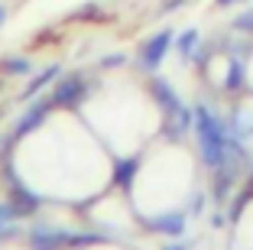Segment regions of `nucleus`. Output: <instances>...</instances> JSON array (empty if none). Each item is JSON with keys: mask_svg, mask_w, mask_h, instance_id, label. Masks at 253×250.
<instances>
[{"mask_svg": "<svg viewBox=\"0 0 253 250\" xmlns=\"http://www.w3.org/2000/svg\"><path fill=\"white\" fill-rule=\"evenodd\" d=\"M0 72H3V75H30L33 72V62L23 59V55H10V59L0 62Z\"/></svg>", "mask_w": 253, "mask_h": 250, "instance_id": "nucleus-4", "label": "nucleus"}, {"mask_svg": "<svg viewBox=\"0 0 253 250\" xmlns=\"http://www.w3.org/2000/svg\"><path fill=\"white\" fill-rule=\"evenodd\" d=\"M169 46H172V33H159V36L149 39V43L143 46V52H140L143 68H159V65H163V59H166V52H169Z\"/></svg>", "mask_w": 253, "mask_h": 250, "instance_id": "nucleus-2", "label": "nucleus"}, {"mask_svg": "<svg viewBox=\"0 0 253 250\" xmlns=\"http://www.w3.org/2000/svg\"><path fill=\"white\" fill-rule=\"evenodd\" d=\"M166 250H185V244H172V247H166Z\"/></svg>", "mask_w": 253, "mask_h": 250, "instance_id": "nucleus-10", "label": "nucleus"}, {"mask_svg": "<svg viewBox=\"0 0 253 250\" xmlns=\"http://www.w3.org/2000/svg\"><path fill=\"white\" fill-rule=\"evenodd\" d=\"M231 3H237V0H217V7H231Z\"/></svg>", "mask_w": 253, "mask_h": 250, "instance_id": "nucleus-9", "label": "nucleus"}, {"mask_svg": "<svg viewBox=\"0 0 253 250\" xmlns=\"http://www.w3.org/2000/svg\"><path fill=\"white\" fill-rule=\"evenodd\" d=\"M3 23H7V7L0 3V26H3Z\"/></svg>", "mask_w": 253, "mask_h": 250, "instance_id": "nucleus-8", "label": "nucleus"}, {"mask_svg": "<svg viewBox=\"0 0 253 250\" xmlns=\"http://www.w3.org/2000/svg\"><path fill=\"white\" fill-rule=\"evenodd\" d=\"M195 124H198V137H201V150H205V162L208 166H221L224 153H227V137H224L217 117L208 107H198L195 114Z\"/></svg>", "mask_w": 253, "mask_h": 250, "instance_id": "nucleus-1", "label": "nucleus"}, {"mask_svg": "<svg viewBox=\"0 0 253 250\" xmlns=\"http://www.w3.org/2000/svg\"><path fill=\"white\" fill-rule=\"evenodd\" d=\"M82 95H84V81L82 78H68V81H62L59 88H55L52 107H72L75 101H82Z\"/></svg>", "mask_w": 253, "mask_h": 250, "instance_id": "nucleus-3", "label": "nucleus"}, {"mask_svg": "<svg viewBox=\"0 0 253 250\" xmlns=\"http://www.w3.org/2000/svg\"><path fill=\"white\" fill-rule=\"evenodd\" d=\"M234 30H240V33H253V10H250V13H244L237 23H234Z\"/></svg>", "mask_w": 253, "mask_h": 250, "instance_id": "nucleus-7", "label": "nucleus"}, {"mask_svg": "<svg viewBox=\"0 0 253 250\" xmlns=\"http://www.w3.org/2000/svg\"><path fill=\"white\" fill-rule=\"evenodd\" d=\"M198 43H201V39H198V33H195V30H188L185 36L179 39V52H182V59H195V49H198Z\"/></svg>", "mask_w": 253, "mask_h": 250, "instance_id": "nucleus-6", "label": "nucleus"}, {"mask_svg": "<svg viewBox=\"0 0 253 250\" xmlns=\"http://www.w3.org/2000/svg\"><path fill=\"white\" fill-rule=\"evenodd\" d=\"M55 75H59V68H55V65H49V68H45L42 75H39V78H33L30 85H26V91H23V98H33V95H39V91H42L45 85H49V81L55 78Z\"/></svg>", "mask_w": 253, "mask_h": 250, "instance_id": "nucleus-5", "label": "nucleus"}]
</instances>
